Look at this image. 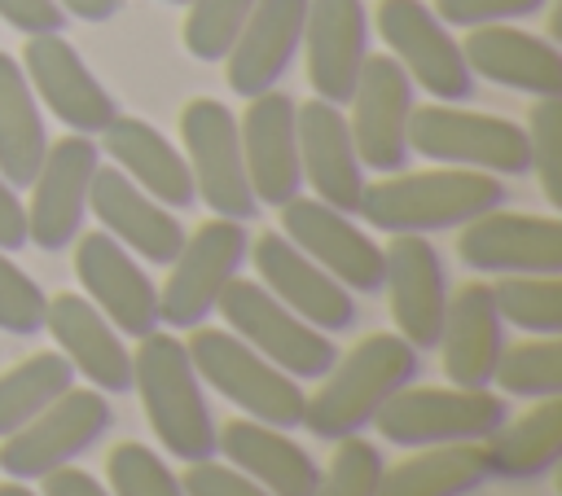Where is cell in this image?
<instances>
[{
	"instance_id": "cell-6",
	"label": "cell",
	"mask_w": 562,
	"mask_h": 496,
	"mask_svg": "<svg viewBox=\"0 0 562 496\" xmlns=\"http://www.w3.org/2000/svg\"><path fill=\"white\" fill-rule=\"evenodd\" d=\"M408 154H422L443 167L492 171V176H527L531 171L527 127H518L514 119H501V114L461 110L457 101L413 105Z\"/></svg>"
},
{
	"instance_id": "cell-37",
	"label": "cell",
	"mask_w": 562,
	"mask_h": 496,
	"mask_svg": "<svg viewBox=\"0 0 562 496\" xmlns=\"http://www.w3.org/2000/svg\"><path fill=\"white\" fill-rule=\"evenodd\" d=\"M105 478L110 496H184L176 470L145 443H119L105 456Z\"/></svg>"
},
{
	"instance_id": "cell-18",
	"label": "cell",
	"mask_w": 562,
	"mask_h": 496,
	"mask_svg": "<svg viewBox=\"0 0 562 496\" xmlns=\"http://www.w3.org/2000/svg\"><path fill=\"white\" fill-rule=\"evenodd\" d=\"M457 255L474 272L496 277H544L562 272V219L522 211H483L461 224Z\"/></svg>"
},
{
	"instance_id": "cell-9",
	"label": "cell",
	"mask_w": 562,
	"mask_h": 496,
	"mask_svg": "<svg viewBox=\"0 0 562 496\" xmlns=\"http://www.w3.org/2000/svg\"><path fill=\"white\" fill-rule=\"evenodd\" d=\"M246 250H250V241H246V224H241V219L215 215V219L198 224L193 233H184V246H180V255L167 263L171 272H167V281L158 285L162 325H171V329H193V325H202V320L215 312L224 285L241 272Z\"/></svg>"
},
{
	"instance_id": "cell-19",
	"label": "cell",
	"mask_w": 562,
	"mask_h": 496,
	"mask_svg": "<svg viewBox=\"0 0 562 496\" xmlns=\"http://www.w3.org/2000/svg\"><path fill=\"white\" fill-rule=\"evenodd\" d=\"M246 101L250 105L237 119L246 180H250L259 206H277L281 211L303 189V167H299V101L285 97L281 88H268V92L246 97Z\"/></svg>"
},
{
	"instance_id": "cell-23",
	"label": "cell",
	"mask_w": 562,
	"mask_h": 496,
	"mask_svg": "<svg viewBox=\"0 0 562 496\" xmlns=\"http://www.w3.org/2000/svg\"><path fill=\"white\" fill-rule=\"evenodd\" d=\"M88 211L101 219V228L127 246L132 255H140L145 263L167 268L180 246H184V228L176 219L171 206L154 202L136 180H127L119 167H97L92 176V193H88Z\"/></svg>"
},
{
	"instance_id": "cell-20",
	"label": "cell",
	"mask_w": 562,
	"mask_h": 496,
	"mask_svg": "<svg viewBox=\"0 0 562 496\" xmlns=\"http://www.w3.org/2000/svg\"><path fill=\"white\" fill-rule=\"evenodd\" d=\"M250 259L259 272V285L281 298L294 316L325 334H342L356 325V298L342 281H334L321 263H312L290 237L281 233H259L250 241Z\"/></svg>"
},
{
	"instance_id": "cell-25",
	"label": "cell",
	"mask_w": 562,
	"mask_h": 496,
	"mask_svg": "<svg viewBox=\"0 0 562 496\" xmlns=\"http://www.w3.org/2000/svg\"><path fill=\"white\" fill-rule=\"evenodd\" d=\"M461 57L470 75H483L487 83L527 92V97H558L562 92V53L553 40L531 35L509 22L470 26L461 40Z\"/></svg>"
},
{
	"instance_id": "cell-11",
	"label": "cell",
	"mask_w": 562,
	"mask_h": 496,
	"mask_svg": "<svg viewBox=\"0 0 562 496\" xmlns=\"http://www.w3.org/2000/svg\"><path fill=\"white\" fill-rule=\"evenodd\" d=\"M101 167V145L92 136H61L48 140V154L35 171L31 202H26V241H35L40 250H66L88 215V193H92V176Z\"/></svg>"
},
{
	"instance_id": "cell-32",
	"label": "cell",
	"mask_w": 562,
	"mask_h": 496,
	"mask_svg": "<svg viewBox=\"0 0 562 496\" xmlns=\"http://www.w3.org/2000/svg\"><path fill=\"white\" fill-rule=\"evenodd\" d=\"M483 483V443H435L382 470L378 496H470Z\"/></svg>"
},
{
	"instance_id": "cell-8",
	"label": "cell",
	"mask_w": 562,
	"mask_h": 496,
	"mask_svg": "<svg viewBox=\"0 0 562 496\" xmlns=\"http://www.w3.org/2000/svg\"><path fill=\"white\" fill-rule=\"evenodd\" d=\"M215 312L224 316V329H233L246 347H255L263 360H272L277 369H285L299 382L303 377H325V369L338 360V347L329 342L325 329L294 316L281 298H272L250 277H233L224 285Z\"/></svg>"
},
{
	"instance_id": "cell-42",
	"label": "cell",
	"mask_w": 562,
	"mask_h": 496,
	"mask_svg": "<svg viewBox=\"0 0 562 496\" xmlns=\"http://www.w3.org/2000/svg\"><path fill=\"white\" fill-rule=\"evenodd\" d=\"M180 487H184V496H268L255 478H246L237 465L215 461V456L189 461V470L180 474Z\"/></svg>"
},
{
	"instance_id": "cell-46",
	"label": "cell",
	"mask_w": 562,
	"mask_h": 496,
	"mask_svg": "<svg viewBox=\"0 0 562 496\" xmlns=\"http://www.w3.org/2000/svg\"><path fill=\"white\" fill-rule=\"evenodd\" d=\"M66 18H79V22H105L119 13L123 0H57Z\"/></svg>"
},
{
	"instance_id": "cell-4",
	"label": "cell",
	"mask_w": 562,
	"mask_h": 496,
	"mask_svg": "<svg viewBox=\"0 0 562 496\" xmlns=\"http://www.w3.org/2000/svg\"><path fill=\"white\" fill-rule=\"evenodd\" d=\"M184 347H189V360H193L202 386H211L215 395L237 404L246 417L277 426V430L303 426V404H307L303 382L290 377L285 369H277L272 360H263L233 329L193 325Z\"/></svg>"
},
{
	"instance_id": "cell-24",
	"label": "cell",
	"mask_w": 562,
	"mask_h": 496,
	"mask_svg": "<svg viewBox=\"0 0 562 496\" xmlns=\"http://www.w3.org/2000/svg\"><path fill=\"white\" fill-rule=\"evenodd\" d=\"M303 22H307V0H255L241 35L224 57L228 88L237 97H259L277 88L299 57Z\"/></svg>"
},
{
	"instance_id": "cell-35",
	"label": "cell",
	"mask_w": 562,
	"mask_h": 496,
	"mask_svg": "<svg viewBox=\"0 0 562 496\" xmlns=\"http://www.w3.org/2000/svg\"><path fill=\"white\" fill-rule=\"evenodd\" d=\"M496 312L522 334H562V272L544 277H501L492 285Z\"/></svg>"
},
{
	"instance_id": "cell-28",
	"label": "cell",
	"mask_w": 562,
	"mask_h": 496,
	"mask_svg": "<svg viewBox=\"0 0 562 496\" xmlns=\"http://www.w3.org/2000/svg\"><path fill=\"white\" fill-rule=\"evenodd\" d=\"M435 347L443 356V377L452 386H492L496 360L505 351V320L496 312L487 281H470L457 290V298H448Z\"/></svg>"
},
{
	"instance_id": "cell-36",
	"label": "cell",
	"mask_w": 562,
	"mask_h": 496,
	"mask_svg": "<svg viewBox=\"0 0 562 496\" xmlns=\"http://www.w3.org/2000/svg\"><path fill=\"white\" fill-rule=\"evenodd\" d=\"M255 0H189V18H184V48L198 61H224L233 40L241 35L246 18H250Z\"/></svg>"
},
{
	"instance_id": "cell-3",
	"label": "cell",
	"mask_w": 562,
	"mask_h": 496,
	"mask_svg": "<svg viewBox=\"0 0 562 496\" xmlns=\"http://www.w3.org/2000/svg\"><path fill=\"white\" fill-rule=\"evenodd\" d=\"M132 391L140 395L154 439L171 456H180L184 465L215 456V417L206 404V386L189 360V347L176 334H167L162 325L154 334L136 338Z\"/></svg>"
},
{
	"instance_id": "cell-16",
	"label": "cell",
	"mask_w": 562,
	"mask_h": 496,
	"mask_svg": "<svg viewBox=\"0 0 562 496\" xmlns=\"http://www.w3.org/2000/svg\"><path fill=\"white\" fill-rule=\"evenodd\" d=\"M382 285L391 298V320L404 342L435 351L448 312V272L426 233H391L382 246Z\"/></svg>"
},
{
	"instance_id": "cell-15",
	"label": "cell",
	"mask_w": 562,
	"mask_h": 496,
	"mask_svg": "<svg viewBox=\"0 0 562 496\" xmlns=\"http://www.w3.org/2000/svg\"><path fill=\"white\" fill-rule=\"evenodd\" d=\"M75 277L83 285V294L101 307V316L123 338H145L162 325L158 285L136 263V255L127 246H119L105 228L75 237Z\"/></svg>"
},
{
	"instance_id": "cell-5",
	"label": "cell",
	"mask_w": 562,
	"mask_h": 496,
	"mask_svg": "<svg viewBox=\"0 0 562 496\" xmlns=\"http://www.w3.org/2000/svg\"><path fill=\"white\" fill-rule=\"evenodd\" d=\"M509 417L505 395L492 386H400L373 426L395 448H435V443H483Z\"/></svg>"
},
{
	"instance_id": "cell-17",
	"label": "cell",
	"mask_w": 562,
	"mask_h": 496,
	"mask_svg": "<svg viewBox=\"0 0 562 496\" xmlns=\"http://www.w3.org/2000/svg\"><path fill=\"white\" fill-rule=\"evenodd\" d=\"M281 237H290L312 263H321L351 294L382 290V246L321 198H290L281 206Z\"/></svg>"
},
{
	"instance_id": "cell-41",
	"label": "cell",
	"mask_w": 562,
	"mask_h": 496,
	"mask_svg": "<svg viewBox=\"0 0 562 496\" xmlns=\"http://www.w3.org/2000/svg\"><path fill=\"white\" fill-rule=\"evenodd\" d=\"M549 0H435V18L443 26H487V22H518L540 13Z\"/></svg>"
},
{
	"instance_id": "cell-10",
	"label": "cell",
	"mask_w": 562,
	"mask_h": 496,
	"mask_svg": "<svg viewBox=\"0 0 562 496\" xmlns=\"http://www.w3.org/2000/svg\"><path fill=\"white\" fill-rule=\"evenodd\" d=\"M180 140H184V162L193 171L198 198L224 215V219H255L259 202L246 180L241 162V136H237V114L215 101V97H193L180 110Z\"/></svg>"
},
{
	"instance_id": "cell-30",
	"label": "cell",
	"mask_w": 562,
	"mask_h": 496,
	"mask_svg": "<svg viewBox=\"0 0 562 496\" xmlns=\"http://www.w3.org/2000/svg\"><path fill=\"white\" fill-rule=\"evenodd\" d=\"M562 456V395L531 399L527 413L505 417L483 439V465L496 483H536Z\"/></svg>"
},
{
	"instance_id": "cell-31",
	"label": "cell",
	"mask_w": 562,
	"mask_h": 496,
	"mask_svg": "<svg viewBox=\"0 0 562 496\" xmlns=\"http://www.w3.org/2000/svg\"><path fill=\"white\" fill-rule=\"evenodd\" d=\"M48 154V127L40 101L22 75V61L0 48V176L26 189Z\"/></svg>"
},
{
	"instance_id": "cell-48",
	"label": "cell",
	"mask_w": 562,
	"mask_h": 496,
	"mask_svg": "<svg viewBox=\"0 0 562 496\" xmlns=\"http://www.w3.org/2000/svg\"><path fill=\"white\" fill-rule=\"evenodd\" d=\"M167 4H189V0H167Z\"/></svg>"
},
{
	"instance_id": "cell-7",
	"label": "cell",
	"mask_w": 562,
	"mask_h": 496,
	"mask_svg": "<svg viewBox=\"0 0 562 496\" xmlns=\"http://www.w3.org/2000/svg\"><path fill=\"white\" fill-rule=\"evenodd\" d=\"M110 426H114V408L105 404V395L97 386H70L26 426L0 439V470L9 478L40 483L44 474L75 465L83 452H92Z\"/></svg>"
},
{
	"instance_id": "cell-26",
	"label": "cell",
	"mask_w": 562,
	"mask_h": 496,
	"mask_svg": "<svg viewBox=\"0 0 562 496\" xmlns=\"http://www.w3.org/2000/svg\"><path fill=\"white\" fill-rule=\"evenodd\" d=\"M299 167H303V184H312L321 202L356 215L364 193V167L351 145L342 105H329L321 97L299 105Z\"/></svg>"
},
{
	"instance_id": "cell-29",
	"label": "cell",
	"mask_w": 562,
	"mask_h": 496,
	"mask_svg": "<svg viewBox=\"0 0 562 496\" xmlns=\"http://www.w3.org/2000/svg\"><path fill=\"white\" fill-rule=\"evenodd\" d=\"M101 145L110 154V162L136 180L154 202L171 206V211H184L198 202V189H193V171L184 162V154L145 119L136 114H114L110 127L101 132Z\"/></svg>"
},
{
	"instance_id": "cell-40",
	"label": "cell",
	"mask_w": 562,
	"mask_h": 496,
	"mask_svg": "<svg viewBox=\"0 0 562 496\" xmlns=\"http://www.w3.org/2000/svg\"><path fill=\"white\" fill-rule=\"evenodd\" d=\"M44 307H48V294L40 290V281L22 272L9 259V250H0V329L31 338L44 329Z\"/></svg>"
},
{
	"instance_id": "cell-21",
	"label": "cell",
	"mask_w": 562,
	"mask_h": 496,
	"mask_svg": "<svg viewBox=\"0 0 562 496\" xmlns=\"http://www.w3.org/2000/svg\"><path fill=\"white\" fill-rule=\"evenodd\" d=\"M303 57L307 83L321 101L347 105L369 57V13L360 0H307L303 22Z\"/></svg>"
},
{
	"instance_id": "cell-44",
	"label": "cell",
	"mask_w": 562,
	"mask_h": 496,
	"mask_svg": "<svg viewBox=\"0 0 562 496\" xmlns=\"http://www.w3.org/2000/svg\"><path fill=\"white\" fill-rule=\"evenodd\" d=\"M40 496H110V487L79 465H61L40 478Z\"/></svg>"
},
{
	"instance_id": "cell-14",
	"label": "cell",
	"mask_w": 562,
	"mask_h": 496,
	"mask_svg": "<svg viewBox=\"0 0 562 496\" xmlns=\"http://www.w3.org/2000/svg\"><path fill=\"white\" fill-rule=\"evenodd\" d=\"M18 61H22V75H26L31 92H35V101H44L70 132L101 136L110 127V119L119 114V101L105 92V83L88 70L79 48L61 31L26 35Z\"/></svg>"
},
{
	"instance_id": "cell-33",
	"label": "cell",
	"mask_w": 562,
	"mask_h": 496,
	"mask_svg": "<svg viewBox=\"0 0 562 496\" xmlns=\"http://www.w3.org/2000/svg\"><path fill=\"white\" fill-rule=\"evenodd\" d=\"M75 386V369L61 351H35L0 373V439L44 413L61 391Z\"/></svg>"
},
{
	"instance_id": "cell-22",
	"label": "cell",
	"mask_w": 562,
	"mask_h": 496,
	"mask_svg": "<svg viewBox=\"0 0 562 496\" xmlns=\"http://www.w3.org/2000/svg\"><path fill=\"white\" fill-rule=\"evenodd\" d=\"M44 329L53 334L70 369L88 377V386H97L101 395L132 391V347L88 294H53L44 307Z\"/></svg>"
},
{
	"instance_id": "cell-34",
	"label": "cell",
	"mask_w": 562,
	"mask_h": 496,
	"mask_svg": "<svg viewBox=\"0 0 562 496\" xmlns=\"http://www.w3.org/2000/svg\"><path fill=\"white\" fill-rule=\"evenodd\" d=\"M492 382L518 399L562 395V334H527L522 342H505Z\"/></svg>"
},
{
	"instance_id": "cell-1",
	"label": "cell",
	"mask_w": 562,
	"mask_h": 496,
	"mask_svg": "<svg viewBox=\"0 0 562 496\" xmlns=\"http://www.w3.org/2000/svg\"><path fill=\"white\" fill-rule=\"evenodd\" d=\"M417 373H422V351L413 342L386 329L364 334L360 342H351L347 356H338L325 369L316 395H307L303 404V426L329 443L360 435L364 426H373V417L400 386L417 382Z\"/></svg>"
},
{
	"instance_id": "cell-39",
	"label": "cell",
	"mask_w": 562,
	"mask_h": 496,
	"mask_svg": "<svg viewBox=\"0 0 562 496\" xmlns=\"http://www.w3.org/2000/svg\"><path fill=\"white\" fill-rule=\"evenodd\" d=\"M527 145L531 171L540 176L549 206H562V97H536L527 119Z\"/></svg>"
},
{
	"instance_id": "cell-27",
	"label": "cell",
	"mask_w": 562,
	"mask_h": 496,
	"mask_svg": "<svg viewBox=\"0 0 562 496\" xmlns=\"http://www.w3.org/2000/svg\"><path fill=\"white\" fill-rule=\"evenodd\" d=\"M215 452H224V461L237 465L246 478H255L268 496H316L321 483L316 456L277 426H263L255 417H233L215 426Z\"/></svg>"
},
{
	"instance_id": "cell-38",
	"label": "cell",
	"mask_w": 562,
	"mask_h": 496,
	"mask_svg": "<svg viewBox=\"0 0 562 496\" xmlns=\"http://www.w3.org/2000/svg\"><path fill=\"white\" fill-rule=\"evenodd\" d=\"M382 470H386L382 448H373L360 435H347V439H338L329 465L321 470L316 496H378Z\"/></svg>"
},
{
	"instance_id": "cell-43",
	"label": "cell",
	"mask_w": 562,
	"mask_h": 496,
	"mask_svg": "<svg viewBox=\"0 0 562 496\" xmlns=\"http://www.w3.org/2000/svg\"><path fill=\"white\" fill-rule=\"evenodd\" d=\"M0 18L22 35H53L66 26L57 0H0Z\"/></svg>"
},
{
	"instance_id": "cell-13",
	"label": "cell",
	"mask_w": 562,
	"mask_h": 496,
	"mask_svg": "<svg viewBox=\"0 0 562 496\" xmlns=\"http://www.w3.org/2000/svg\"><path fill=\"white\" fill-rule=\"evenodd\" d=\"M351 145L364 171H400L408 162V119H413V79L386 53H369L351 92Z\"/></svg>"
},
{
	"instance_id": "cell-2",
	"label": "cell",
	"mask_w": 562,
	"mask_h": 496,
	"mask_svg": "<svg viewBox=\"0 0 562 496\" xmlns=\"http://www.w3.org/2000/svg\"><path fill=\"white\" fill-rule=\"evenodd\" d=\"M505 202V184L492 171L470 167H430V171H386L364 180L356 215L378 233H439L461 228L483 211Z\"/></svg>"
},
{
	"instance_id": "cell-45",
	"label": "cell",
	"mask_w": 562,
	"mask_h": 496,
	"mask_svg": "<svg viewBox=\"0 0 562 496\" xmlns=\"http://www.w3.org/2000/svg\"><path fill=\"white\" fill-rule=\"evenodd\" d=\"M22 246H26V202L0 176V250H22Z\"/></svg>"
},
{
	"instance_id": "cell-12",
	"label": "cell",
	"mask_w": 562,
	"mask_h": 496,
	"mask_svg": "<svg viewBox=\"0 0 562 496\" xmlns=\"http://www.w3.org/2000/svg\"><path fill=\"white\" fill-rule=\"evenodd\" d=\"M378 31L391 48V57L404 66L413 88H422L435 101H465L474 88V75L461 57L457 35L435 18L422 0H382L378 4Z\"/></svg>"
},
{
	"instance_id": "cell-47",
	"label": "cell",
	"mask_w": 562,
	"mask_h": 496,
	"mask_svg": "<svg viewBox=\"0 0 562 496\" xmlns=\"http://www.w3.org/2000/svg\"><path fill=\"white\" fill-rule=\"evenodd\" d=\"M0 496H40L35 487H26L22 478H9V483H0Z\"/></svg>"
}]
</instances>
